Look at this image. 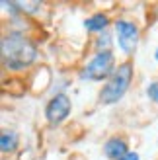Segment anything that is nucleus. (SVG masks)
Listing matches in <instances>:
<instances>
[{"label": "nucleus", "mask_w": 158, "mask_h": 160, "mask_svg": "<svg viewBox=\"0 0 158 160\" xmlns=\"http://www.w3.org/2000/svg\"><path fill=\"white\" fill-rule=\"evenodd\" d=\"M106 51H115V37L111 29L92 37V53H106Z\"/></svg>", "instance_id": "10"}, {"label": "nucleus", "mask_w": 158, "mask_h": 160, "mask_svg": "<svg viewBox=\"0 0 158 160\" xmlns=\"http://www.w3.org/2000/svg\"><path fill=\"white\" fill-rule=\"evenodd\" d=\"M39 59H41L39 43L29 33L4 29L2 37H0V62H2L4 72H29L39 62Z\"/></svg>", "instance_id": "1"}, {"label": "nucleus", "mask_w": 158, "mask_h": 160, "mask_svg": "<svg viewBox=\"0 0 158 160\" xmlns=\"http://www.w3.org/2000/svg\"><path fill=\"white\" fill-rule=\"evenodd\" d=\"M135 82V62L133 59L119 61L113 74L109 76L98 90V103L104 108H113L125 100Z\"/></svg>", "instance_id": "2"}, {"label": "nucleus", "mask_w": 158, "mask_h": 160, "mask_svg": "<svg viewBox=\"0 0 158 160\" xmlns=\"http://www.w3.org/2000/svg\"><path fill=\"white\" fill-rule=\"evenodd\" d=\"M22 147V135L16 129H2L0 133V152L2 156H12L20 150Z\"/></svg>", "instance_id": "8"}, {"label": "nucleus", "mask_w": 158, "mask_h": 160, "mask_svg": "<svg viewBox=\"0 0 158 160\" xmlns=\"http://www.w3.org/2000/svg\"><path fill=\"white\" fill-rule=\"evenodd\" d=\"M117 65H119V59H117L115 51L92 53L76 70V78L80 82H88V84H104L113 74Z\"/></svg>", "instance_id": "3"}, {"label": "nucleus", "mask_w": 158, "mask_h": 160, "mask_svg": "<svg viewBox=\"0 0 158 160\" xmlns=\"http://www.w3.org/2000/svg\"><path fill=\"white\" fill-rule=\"evenodd\" d=\"M152 59H154V61L158 62V45L154 47V51H152Z\"/></svg>", "instance_id": "13"}, {"label": "nucleus", "mask_w": 158, "mask_h": 160, "mask_svg": "<svg viewBox=\"0 0 158 160\" xmlns=\"http://www.w3.org/2000/svg\"><path fill=\"white\" fill-rule=\"evenodd\" d=\"M121 160H141V154L137 152V150H131V152H129V154H125Z\"/></svg>", "instance_id": "12"}, {"label": "nucleus", "mask_w": 158, "mask_h": 160, "mask_svg": "<svg viewBox=\"0 0 158 160\" xmlns=\"http://www.w3.org/2000/svg\"><path fill=\"white\" fill-rule=\"evenodd\" d=\"M113 37H115V49L125 59H133L141 45V26L131 16H117L113 20Z\"/></svg>", "instance_id": "4"}, {"label": "nucleus", "mask_w": 158, "mask_h": 160, "mask_svg": "<svg viewBox=\"0 0 158 160\" xmlns=\"http://www.w3.org/2000/svg\"><path fill=\"white\" fill-rule=\"evenodd\" d=\"M131 142L127 139V135L123 133H113L106 137L104 145H101V154H104L107 160H121L125 154L131 152Z\"/></svg>", "instance_id": "6"}, {"label": "nucleus", "mask_w": 158, "mask_h": 160, "mask_svg": "<svg viewBox=\"0 0 158 160\" xmlns=\"http://www.w3.org/2000/svg\"><path fill=\"white\" fill-rule=\"evenodd\" d=\"M113 20L115 18H111L106 10H94L82 20V28H84V31L88 35L96 37V35H101V33H106V31L111 29L113 28Z\"/></svg>", "instance_id": "7"}, {"label": "nucleus", "mask_w": 158, "mask_h": 160, "mask_svg": "<svg viewBox=\"0 0 158 160\" xmlns=\"http://www.w3.org/2000/svg\"><path fill=\"white\" fill-rule=\"evenodd\" d=\"M16 8H18L20 16H23V18H37V16H41L45 4L41 2V0H16Z\"/></svg>", "instance_id": "9"}, {"label": "nucleus", "mask_w": 158, "mask_h": 160, "mask_svg": "<svg viewBox=\"0 0 158 160\" xmlns=\"http://www.w3.org/2000/svg\"><path fill=\"white\" fill-rule=\"evenodd\" d=\"M145 96L146 100L152 103V106H158V80H151L145 86Z\"/></svg>", "instance_id": "11"}, {"label": "nucleus", "mask_w": 158, "mask_h": 160, "mask_svg": "<svg viewBox=\"0 0 158 160\" xmlns=\"http://www.w3.org/2000/svg\"><path fill=\"white\" fill-rule=\"evenodd\" d=\"M72 111H74V103L68 94H55L47 98L43 106V119L49 127L57 129V127H62L68 121Z\"/></svg>", "instance_id": "5"}]
</instances>
